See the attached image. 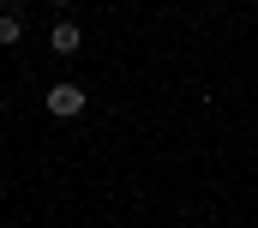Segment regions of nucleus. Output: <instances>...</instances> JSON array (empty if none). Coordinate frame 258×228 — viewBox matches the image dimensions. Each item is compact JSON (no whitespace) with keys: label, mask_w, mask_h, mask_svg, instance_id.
<instances>
[{"label":"nucleus","mask_w":258,"mask_h":228,"mask_svg":"<svg viewBox=\"0 0 258 228\" xmlns=\"http://www.w3.org/2000/svg\"><path fill=\"white\" fill-rule=\"evenodd\" d=\"M42 102H48V114H54V120H78L90 96H84V84H48V96H42Z\"/></svg>","instance_id":"obj_1"},{"label":"nucleus","mask_w":258,"mask_h":228,"mask_svg":"<svg viewBox=\"0 0 258 228\" xmlns=\"http://www.w3.org/2000/svg\"><path fill=\"white\" fill-rule=\"evenodd\" d=\"M48 48H54V54H78V48H84V30H78L72 18H60V24L48 30Z\"/></svg>","instance_id":"obj_2"},{"label":"nucleus","mask_w":258,"mask_h":228,"mask_svg":"<svg viewBox=\"0 0 258 228\" xmlns=\"http://www.w3.org/2000/svg\"><path fill=\"white\" fill-rule=\"evenodd\" d=\"M18 42H24V18L6 12V18H0V48H18Z\"/></svg>","instance_id":"obj_3"},{"label":"nucleus","mask_w":258,"mask_h":228,"mask_svg":"<svg viewBox=\"0 0 258 228\" xmlns=\"http://www.w3.org/2000/svg\"><path fill=\"white\" fill-rule=\"evenodd\" d=\"M54 6H60V18H66V12H72V6H78V0H54Z\"/></svg>","instance_id":"obj_4"},{"label":"nucleus","mask_w":258,"mask_h":228,"mask_svg":"<svg viewBox=\"0 0 258 228\" xmlns=\"http://www.w3.org/2000/svg\"><path fill=\"white\" fill-rule=\"evenodd\" d=\"M18 6H30V0H18Z\"/></svg>","instance_id":"obj_5"},{"label":"nucleus","mask_w":258,"mask_h":228,"mask_svg":"<svg viewBox=\"0 0 258 228\" xmlns=\"http://www.w3.org/2000/svg\"><path fill=\"white\" fill-rule=\"evenodd\" d=\"M0 18H6V12H0Z\"/></svg>","instance_id":"obj_6"}]
</instances>
